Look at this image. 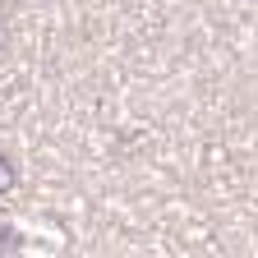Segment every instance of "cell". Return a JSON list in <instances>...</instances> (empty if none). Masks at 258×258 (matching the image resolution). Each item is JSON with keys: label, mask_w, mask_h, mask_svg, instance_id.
<instances>
[{"label": "cell", "mask_w": 258, "mask_h": 258, "mask_svg": "<svg viewBox=\"0 0 258 258\" xmlns=\"http://www.w3.org/2000/svg\"><path fill=\"white\" fill-rule=\"evenodd\" d=\"M14 189H19V161L0 148V199H10Z\"/></svg>", "instance_id": "obj_1"}, {"label": "cell", "mask_w": 258, "mask_h": 258, "mask_svg": "<svg viewBox=\"0 0 258 258\" xmlns=\"http://www.w3.org/2000/svg\"><path fill=\"white\" fill-rule=\"evenodd\" d=\"M5 55H10V23H5V14H0V64H5Z\"/></svg>", "instance_id": "obj_2"}]
</instances>
